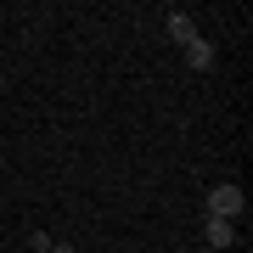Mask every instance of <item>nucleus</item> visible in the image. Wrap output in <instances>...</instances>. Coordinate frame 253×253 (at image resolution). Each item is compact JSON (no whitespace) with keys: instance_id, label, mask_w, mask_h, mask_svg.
<instances>
[{"instance_id":"1","label":"nucleus","mask_w":253,"mask_h":253,"mask_svg":"<svg viewBox=\"0 0 253 253\" xmlns=\"http://www.w3.org/2000/svg\"><path fill=\"white\" fill-rule=\"evenodd\" d=\"M242 208H248V197H242V186L219 180L214 191H208V219H242Z\"/></svg>"},{"instance_id":"2","label":"nucleus","mask_w":253,"mask_h":253,"mask_svg":"<svg viewBox=\"0 0 253 253\" xmlns=\"http://www.w3.org/2000/svg\"><path fill=\"white\" fill-rule=\"evenodd\" d=\"M163 23H169V34L180 40V45H191V40H197V23H191L186 11H163Z\"/></svg>"},{"instance_id":"3","label":"nucleus","mask_w":253,"mask_h":253,"mask_svg":"<svg viewBox=\"0 0 253 253\" xmlns=\"http://www.w3.org/2000/svg\"><path fill=\"white\" fill-rule=\"evenodd\" d=\"M203 236H208V248H231L236 242V219H208Z\"/></svg>"},{"instance_id":"4","label":"nucleus","mask_w":253,"mask_h":253,"mask_svg":"<svg viewBox=\"0 0 253 253\" xmlns=\"http://www.w3.org/2000/svg\"><path fill=\"white\" fill-rule=\"evenodd\" d=\"M186 62L197 68V73H208V68H214V45H208V40L197 34V40H191V45H186Z\"/></svg>"},{"instance_id":"5","label":"nucleus","mask_w":253,"mask_h":253,"mask_svg":"<svg viewBox=\"0 0 253 253\" xmlns=\"http://www.w3.org/2000/svg\"><path fill=\"white\" fill-rule=\"evenodd\" d=\"M45 253H73V248H68V242H51V248H45Z\"/></svg>"}]
</instances>
